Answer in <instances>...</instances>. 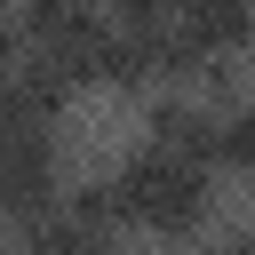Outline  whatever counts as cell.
<instances>
[{"mask_svg": "<svg viewBox=\"0 0 255 255\" xmlns=\"http://www.w3.org/2000/svg\"><path fill=\"white\" fill-rule=\"evenodd\" d=\"M104 24H112V32H159V24H167V0H112Z\"/></svg>", "mask_w": 255, "mask_h": 255, "instance_id": "5", "label": "cell"}, {"mask_svg": "<svg viewBox=\"0 0 255 255\" xmlns=\"http://www.w3.org/2000/svg\"><path fill=\"white\" fill-rule=\"evenodd\" d=\"M24 255H128L112 231H72L64 215H40L32 223V239H24Z\"/></svg>", "mask_w": 255, "mask_h": 255, "instance_id": "4", "label": "cell"}, {"mask_svg": "<svg viewBox=\"0 0 255 255\" xmlns=\"http://www.w3.org/2000/svg\"><path fill=\"white\" fill-rule=\"evenodd\" d=\"M56 199H64V151H56V135L48 128L0 135V215L40 223V215H56Z\"/></svg>", "mask_w": 255, "mask_h": 255, "instance_id": "2", "label": "cell"}, {"mask_svg": "<svg viewBox=\"0 0 255 255\" xmlns=\"http://www.w3.org/2000/svg\"><path fill=\"white\" fill-rule=\"evenodd\" d=\"M215 120L223 112H207L199 96H151V112H143V128H151V151H175V159H215Z\"/></svg>", "mask_w": 255, "mask_h": 255, "instance_id": "3", "label": "cell"}, {"mask_svg": "<svg viewBox=\"0 0 255 255\" xmlns=\"http://www.w3.org/2000/svg\"><path fill=\"white\" fill-rule=\"evenodd\" d=\"M207 175H215V167H199V159L135 151V159L112 175V191H120V223H143V231H159V239H191V231L207 223V207H215Z\"/></svg>", "mask_w": 255, "mask_h": 255, "instance_id": "1", "label": "cell"}, {"mask_svg": "<svg viewBox=\"0 0 255 255\" xmlns=\"http://www.w3.org/2000/svg\"><path fill=\"white\" fill-rule=\"evenodd\" d=\"M207 255H247V239H223V247H207Z\"/></svg>", "mask_w": 255, "mask_h": 255, "instance_id": "7", "label": "cell"}, {"mask_svg": "<svg viewBox=\"0 0 255 255\" xmlns=\"http://www.w3.org/2000/svg\"><path fill=\"white\" fill-rule=\"evenodd\" d=\"M16 64H24V32L0 16V72H16Z\"/></svg>", "mask_w": 255, "mask_h": 255, "instance_id": "6", "label": "cell"}]
</instances>
